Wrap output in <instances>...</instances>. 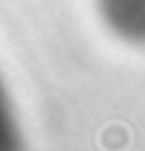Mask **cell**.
<instances>
[{"label": "cell", "mask_w": 145, "mask_h": 151, "mask_svg": "<svg viewBox=\"0 0 145 151\" xmlns=\"http://www.w3.org/2000/svg\"><path fill=\"white\" fill-rule=\"evenodd\" d=\"M0 151H22V136L2 85H0Z\"/></svg>", "instance_id": "cell-2"}, {"label": "cell", "mask_w": 145, "mask_h": 151, "mask_svg": "<svg viewBox=\"0 0 145 151\" xmlns=\"http://www.w3.org/2000/svg\"><path fill=\"white\" fill-rule=\"evenodd\" d=\"M100 13L115 34L145 43V0H100Z\"/></svg>", "instance_id": "cell-1"}]
</instances>
